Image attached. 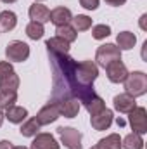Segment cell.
Instances as JSON below:
<instances>
[{
    "label": "cell",
    "instance_id": "6da1fadb",
    "mask_svg": "<svg viewBox=\"0 0 147 149\" xmlns=\"http://www.w3.org/2000/svg\"><path fill=\"white\" fill-rule=\"evenodd\" d=\"M50 68H52V101H62L66 97H76L80 104H87L97 94L94 85H81L76 78V64L71 56L49 52Z\"/></svg>",
    "mask_w": 147,
    "mask_h": 149
},
{
    "label": "cell",
    "instance_id": "7a4b0ae2",
    "mask_svg": "<svg viewBox=\"0 0 147 149\" xmlns=\"http://www.w3.org/2000/svg\"><path fill=\"white\" fill-rule=\"evenodd\" d=\"M125 83V94L132 95L133 99L146 95L147 92V74L144 71H132L128 73Z\"/></svg>",
    "mask_w": 147,
    "mask_h": 149
},
{
    "label": "cell",
    "instance_id": "3957f363",
    "mask_svg": "<svg viewBox=\"0 0 147 149\" xmlns=\"http://www.w3.org/2000/svg\"><path fill=\"white\" fill-rule=\"evenodd\" d=\"M5 57L9 63H23L30 57V45L21 40H12L5 45Z\"/></svg>",
    "mask_w": 147,
    "mask_h": 149
},
{
    "label": "cell",
    "instance_id": "277c9868",
    "mask_svg": "<svg viewBox=\"0 0 147 149\" xmlns=\"http://www.w3.org/2000/svg\"><path fill=\"white\" fill-rule=\"evenodd\" d=\"M97 76H99V66L94 61H81L76 64V78L81 85L85 87L94 85Z\"/></svg>",
    "mask_w": 147,
    "mask_h": 149
},
{
    "label": "cell",
    "instance_id": "5b68a950",
    "mask_svg": "<svg viewBox=\"0 0 147 149\" xmlns=\"http://www.w3.org/2000/svg\"><path fill=\"white\" fill-rule=\"evenodd\" d=\"M119 59H121V50L116 47V43H104L95 52V61H97V66L101 68H106L111 63Z\"/></svg>",
    "mask_w": 147,
    "mask_h": 149
},
{
    "label": "cell",
    "instance_id": "8992f818",
    "mask_svg": "<svg viewBox=\"0 0 147 149\" xmlns=\"http://www.w3.org/2000/svg\"><path fill=\"white\" fill-rule=\"evenodd\" d=\"M57 134L61 137V144H64L68 149H81V132L73 127H59Z\"/></svg>",
    "mask_w": 147,
    "mask_h": 149
},
{
    "label": "cell",
    "instance_id": "52a82bcc",
    "mask_svg": "<svg viewBox=\"0 0 147 149\" xmlns=\"http://www.w3.org/2000/svg\"><path fill=\"white\" fill-rule=\"evenodd\" d=\"M37 118V121L43 127V125H50V123H54V121H57L59 118H61V109H59V102L57 101H50V102H47L40 111L38 114L35 116Z\"/></svg>",
    "mask_w": 147,
    "mask_h": 149
},
{
    "label": "cell",
    "instance_id": "ba28073f",
    "mask_svg": "<svg viewBox=\"0 0 147 149\" xmlns=\"http://www.w3.org/2000/svg\"><path fill=\"white\" fill-rule=\"evenodd\" d=\"M128 121H130V127L133 128L135 134L144 135L147 132V111H146V108L137 106L133 111H130L128 113Z\"/></svg>",
    "mask_w": 147,
    "mask_h": 149
},
{
    "label": "cell",
    "instance_id": "9c48e42d",
    "mask_svg": "<svg viewBox=\"0 0 147 149\" xmlns=\"http://www.w3.org/2000/svg\"><path fill=\"white\" fill-rule=\"evenodd\" d=\"M112 120H114V114L111 109L104 108L102 111H99L97 114L90 116V123H92V128L97 130V132H102V130H107L111 125H112Z\"/></svg>",
    "mask_w": 147,
    "mask_h": 149
},
{
    "label": "cell",
    "instance_id": "30bf717a",
    "mask_svg": "<svg viewBox=\"0 0 147 149\" xmlns=\"http://www.w3.org/2000/svg\"><path fill=\"white\" fill-rule=\"evenodd\" d=\"M104 70L107 73L109 81H112V83H123L126 80V76H128V70H126V66H125V63L121 59L111 63L109 66H106Z\"/></svg>",
    "mask_w": 147,
    "mask_h": 149
},
{
    "label": "cell",
    "instance_id": "8fae6325",
    "mask_svg": "<svg viewBox=\"0 0 147 149\" xmlns=\"http://www.w3.org/2000/svg\"><path fill=\"white\" fill-rule=\"evenodd\" d=\"M31 149H61V146L52 134L38 132L31 142Z\"/></svg>",
    "mask_w": 147,
    "mask_h": 149
},
{
    "label": "cell",
    "instance_id": "7c38bea8",
    "mask_svg": "<svg viewBox=\"0 0 147 149\" xmlns=\"http://www.w3.org/2000/svg\"><path fill=\"white\" fill-rule=\"evenodd\" d=\"M112 106H114V109L118 113L128 114L130 111H133V109L137 108V102H135V99H133L132 95H128V94H118V95H114V99H112Z\"/></svg>",
    "mask_w": 147,
    "mask_h": 149
},
{
    "label": "cell",
    "instance_id": "4fadbf2b",
    "mask_svg": "<svg viewBox=\"0 0 147 149\" xmlns=\"http://www.w3.org/2000/svg\"><path fill=\"white\" fill-rule=\"evenodd\" d=\"M57 102H59L61 116H64V118H74V116H78L81 104H80V101L76 97H66V99L57 101Z\"/></svg>",
    "mask_w": 147,
    "mask_h": 149
},
{
    "label": "cell",
    "instance_id": "5bb4252c",
    "mask_svg": "<svg viewBox=\"0 0 147 149\" xmlns=\"http://www.w3.org/2000/svg\"><path fill=\"white\" fill-rule=\"evenodd\" d=\"M28 14H30V19H31V21L40 23V24L50 21V10H49V7L43 5V3H40V2H35V3L30 7Z\"/></svg>",
    "mask_w": 147,
    "mask_h": 149
},
{
    "label": "cell",
    "instance_id": "9a60e30c",
    "mask_svg": "<svg viewBox=\"0 0 147 149\" xmlns=\"http://www.w3.org/2000/svg\"><path fill=\"white\" fill-rule=\"evenodd\" d=\"M73 19V14L68 7L61 5V7H55L50 10V21L55 24V26H64V24H69Z\"/></svg>",
    "mask_w": 147,
    "mask_h": 149
},
{
    "label": "cell",
    "instance_id": "2e32d148",
    "mask_svg": "<svg viewBox=\"0 0 147 149\" xmlns=\"http://www.w3.org/2000/svg\"><path fill=\"white\" fill-rule=\"evenodd\" d=\"M45 47H47V50H49V52H55V54H68V52H69L71 43H69V42H66L64 38H61V37H52V38H49V40L45 42Z\"/></svg>",
    "mask_w": 147,
    "mask_h": 149
},
{
    "label": "cell",
    "instance_id": "e0dca14e",
    "mask_svg": "<svg viewBox=\"0 0 147 149\" xmlns=\"http://www.w3.org/2000/svg\"><path fill=\"white\" fill-rule=\"evenodd\" d=\"M3 116H5L10 123L19 125V123H23V121L28 118V109H26V108H21V106H10L9 109H5Z\"/></svg>",
    "mask_w": 147,
    "mask_h": 149
},
{
    "label": "cell",
    "instance_id": "ac0fdd59",
    "mask_svg": "<svg viewBox=\"0 0 147 149\" xmlns=\"http://www.w3.org/2000/svg\"><path fill=\"white\" fill-rule=\"evenodd\" d=\"M19 88V76L16 71L0 76V92H17Z\"/></svg>",
    "mask_w": 147,
    "mask_h": 149
},
{
    "label": "cell",
    "instance_id": "d6986e66",
    "mask_svg": "<svg viewBox=\"0 0 147 149\" xmlns=\"http://www.w3.org/2000/svg\"><path fill=\"white\" fill-rule=\"evenodd\" d=\"M137 43V37L132 31H121L116 37V47L119 50H132Z\"/></svg>",
    "mask_w": 147,
    "mask_h": 149
},
{
    "label": "cell",
    "instance_id": "ffe728a7",
    "mask_svg": "<svg viewBox=\"0 0 147 149\" xmlns=\"http://www.w3.org/2000/svg\"><path fill=\"white\" fill-rule=\"evenodd\" d=\"M17 24V16L12 10H2L0 12V31L9 33L16 28Z\"/></svg>",
    "mask_w": 147,
    "mask_h": 149
},
{
    "label": "cell",
    "instance_id": "44dd1931",
    "mask_svg": "<svg viewBox=\"0 0 147 149\" xmlns=\"http://www.w3.org/2000/svg\"><path fill=\"white\" fill-rule=\"evenodd\" d=\"M40 128H42V125L37 121V118H26L24 123L21 125L19 132H21L23 137H35L40 132Z\"/></svg>",
    "mask_w": 147,
    "mask_h": 149
},
{
    "label": "cell",
    "instance_id": "7402d4cb",
    "mask_svg": "<svg viewBox=\"0 0 147 149\" xmlns=\"http://www.w3.org/2000/svg\"><path fill=\"white\" fill-rule=\"evenodd\" d=\"M121 148L125 149H144V139L140 134H128L123 141H121Z\"/></svg>",
    "mask_w": 147,
    "mask_h": 149
},
{
    "label": "cell",
    "instance_id": "603a6c76",
    "mask_svg": "<svg viewBox=\"0 0 147 149\" xmlns=\"http://www.w3.org/2000/svg\"><path fill=\"white\" fill-rule=\"evenodd\" d=\"M95 146L97 149H121V137L118 134H109L107 137L101 139Z\"/></svg>",
    "mask_w": 147,
    "mask_h": 149
},
{
    "label": "cell",
    "instance_id": "cb8c5ba5",
    "mask_svg": "<svg viewBox=\"0 0 147 149\" xmlns=\"http://www.w3.org/2000/svg\"><path fill=\"white\" fill-rule=\"evenodd\" d=\"M71 23H73V28L76 31H87V30L92 28V17H88V16H85V14L73 16Z\"/></svg>",
    "mask_w": 147,
    "mask_h": 149
},
{
    "label": "cell",
    "instance_id": "d4e9b609",
    "mask_svg": "<svg viewBox=\"0 0 147 149\" xmlns=\"http://www.w3.org/2000/svg\"><path fill=\"white\" fill-rule=\"evenodd\" d=\"M55 37H61L64 38L66 42H69V43H73L74 40L78 38V31L74 30L71 24H64V26H57V30H55Z\"/></svg>",
    "mask_w": 147,
    "mask_h": 149
},
{
    "label": "cell",
    "instance_id": "484cf974",
    "mask_svg": "<svg viewBox=\"0 0 147 149\" xmlns=\"http://www.w3.org/2000/svg\"><path fill=\"white\" fill-rule=\"evenodd\" d=\"M104 108H106V102H104V99H102V97H99V95H95L92 101H88V102L85 104V109L88 111L90 116L97 114L99 111H102Z\"/></svg>",
    "mask_w": 147,
    "mask_h": 149
},
{
    "label": "cell",
    "instance_id": "4316f807",
    "mask_svg": "<svg viewBox=\"0 0 147 149\" xmlns=\"http://www.w3.org/2000/svg\"><path fill=\"white\" fill-rule=\"evenodd\" d=\"M43 33H45L43 24L35 23V21L28 23V26H26V35H28V38H31V40H40V38L43 37Z\"/></svg>",
    "mask_w": 147,
    "mask_h": 149
},
{
    "label": "cell",
    "instance_id": "83f0119b",
    "mask_svg": "<svg viewBox=\"0 0 147 149\" xmlns=\"http://www.w3.org/2000/svg\"><path fill=\"white\" fill-rule=\"evenodd\" d=\"M17 92H0V109H9L10 106H16Z\"/></svg>",
    "mask_w": 147,
    "mask_h": 149
},
{
    "label": "cell",
    "instance_id": "f1b7e54d",
    "mask_svg": "<svg viewBox=\"0 0 147 149\" xmlns=\"http://www.w3.org/2000/svg\"><path fill=\"white\" fill-rule=\"evenodd\" d=\"M111 35V26L107 24H95L92 26V37L95 40H102V38L109 37Z\"/></svg>",
    "mask_w": 147,
    "mask_h": 149
},
{
    "label": "cell",
    "instance_id": "f546056e",
    "mask_svg": "<svg viewBox=\"0 0 147 149\" xmlns=\"http://www.w3.org/2000/svg\"><path fill=\"white\" fill-rule=\"evenodd\" d=\"M14 68H12V63L9 61H0V76H5V74L12 73Z\"/></svg>",
    "mask_w": 147,
    "mask_h": 149
},
{
    "label": "cell",
    "instance_id": "4dcf8cb0",
    "mask_svg": "<svg viewBox=\"0 0 147 149\" xmlns=\"http://www.w3.org/2000/svg\"><path fill=\"white\" fill-rule=\"evenodd\" d=\"M80 3L87 10H95L99 7V0H80Z\"/></svg>",
    "mask_w": 147,
    "mask_h": 149
},
{
    "label": "cell",
    "instance_id": "1f68e13d",
    "mask_svg": "<svg viewBox=\"0 0 147 149\" xmlns=\"http://www.w3.org/2000/svg\"><path fill=\"white\" fill-rule=\"evenodd\" d=\"M106 3L111 5V7H121L126 3V0H106Z\"/></svg>",
    "mask_w": 147,
    "mask_h": 149
},
{
    "label": "cell",
    "instance_id": "d6a6232c",
    "mask_svg": "<svg viewBox=\"0 0 147 149\" xmlns=\"http://www.w3.org/2000/svg\"><path fill=\"white\" fill-rule=\"evenodd\" d=\"M0 149H14V144L10 141H0Z\"/></svg>",
    "mask_w": 147,
    "mask_h": 149
},
{
    "label": "cell",
    "instance_id": "836d02e7",
    "mask_svg": "<svg viewBox=\"0 0 147 149\" xmlns=\"http://www.w3.org/2000/svg\"><path fill=\"white\" fill-rule=\"evenodd\" d=\"M146 19H147V14H142V17H140V28H142V30H147Z\"/></svg>",
    "mask_w": 147,
    "mask_h": 149
},
{
    "label": "cell",
    "instance_id": "e575fe53",
    "mask_svg": "<svg viewBox=\"0 0 147 149\" xmlns=\"http://www.w3.org/2000/svg\"><path fill=\"white\" fill-rule=\"evenodd\" d=\"M3 120H5V116H3V113L0 109V127H2V123H3Z\"/></svg>",
    "mask_w": 147,
    "mask_h": 149
},
{
    "label": "cell",
    "instance_id": "d590c367",
    "mask_svg": "<svg viewBox=\"0 0 147 149\" xmlns=\"http://www.w3.org/2000/svg\"><path fill=\"white\" fill-rule=\"evenodd\" d=\"M3 3H14V2H17V0H2Z\"/></svg>",
    "mask_w": 147,
    "mask_h": 149
},
{
    "label": "cell",
    "instance_id": "8d00e7d4",
    "mask_svg": "<svg viewBox=\"0 0 147 149\" xmlns=\"http://www.w3.org/2000/svg\"><path fill=\"white\" fill-rule=\"evenodd\" d=\"M14 149H30V148H26V146H14Z\"/></svg>",
    "mask_w": 147,
    "mask_h": 149
},
{
    "label": "cell",
    "instance_id": "74e56055",
    "mask_svg": "<svg viewBox=\"0 0 147 149\" xmlns=\"http://www.w3.org/2000/svg\"><path fill=\"white\" fill-rule=\"evenodd\" d=\"M90 149H97V146H94V148H90Z\"/></svg>",
    "mask_w": 147,
    "mask_h": 149
},
{
    "label": "cell",
    "instance_id": "f35d334b",
    "mask_svg": "<svg viewBox=\"0 0 147 149\" xmlns=\"http://www.w3.org/2000/svg\"><path fill=\"white\" fill-rule=\"evenodd\" d=\"M35 2H43V0H35Z\"/></svg>",
    "mask_w": 147,
    "mask_h": 149
}]
</instances>
